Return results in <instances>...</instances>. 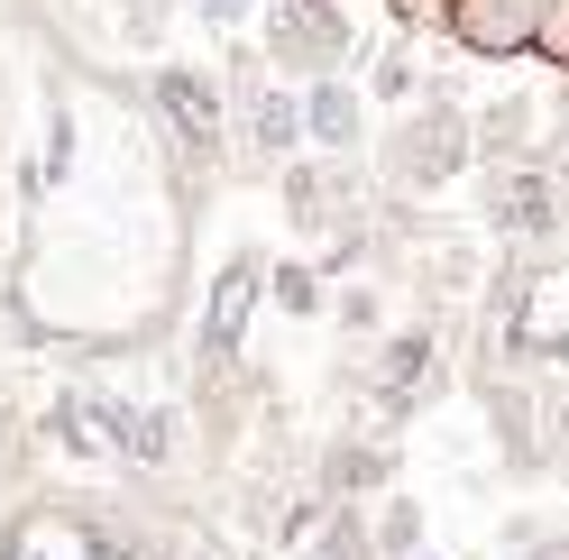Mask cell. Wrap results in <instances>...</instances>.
Returning <instances> with one entry per match:
<instances>
[{
	"label": "cell",
	"mask_w": 569,
	"mask_h": 560,
	"mask_svg": "<svg viewBox=\"0 0 569 560\" xmlns=\"http://www.w3.org/2000/svg\"><path fill=\"white\" fill-rule=\"evenodd\" d=\"M248 303H258V267H230V276H221V294H211V359H221V349H239Z\"/></svg>",
	"instance_id": "cell-1"
},
{
	"label": "cell",
	"mask_w": 569,
	"mask_h": 560,
	"mask_svg": "<svg viewBox=\"0 0 569 560\" xmlns=\"http://www.w3.org/2000/svg\"><path fill=\"white\" fill-rule=\"evenodd\" d=\"M157 101H166V120L184 129V138H211V120H221V111H211V83H202V74H166Z\"/></svg>",
	"instance_id": "cell-2"
},
{
	"label": "cell",
	"mask_w": 569,
	"mask_h": 560,
	"mask_svg": "<svg viewBox=\"0 0 569 560\" xmlns=\"http://www.w3.org/2000/svg\"><path fill=\"white\" fill-rule=\"evenodd\" d=\"M303 129H322V138H340V148H349V138H359V101H349L340 83H322V92L303 101Z\"/></svg>",
	"instance_id": "cell-3"
},
{
	"label": "cell",
	"mask_w": 569,
	"mask_h": 560,
	"mask_svg": "<svg viewBox=\"0 0 569 560\" xmlns=\"http://www.w3.org/2000/svg\"><path fill=\"white\" fill-rule=\"evenodd\" d=\"M422 359H432V340H396V349H386V377H396V387H405V377H422Z\"/></svg>",
	"instance_id": "cell-4"
},
{
	"label": "cell",
	"mask_w": 569,
	"mask_h": 560,
	"mask_svg": "<svg viewBox=\"0 0 569 560\" xmlns=\"http://www.w3.org/2000/svg\"><path fill=\"white\" fill-rule=\"evenodd\" d=\"M422 542V514L413 506H386V551H413Z\"/></svg>",
	"instance_id": "cell-5"
},
{
	"label": "cell",
	"mask_w": 569,
	"mask_h": 560,
	"mask_svg": "<svg viewBox=\"0 0 569 560\" xmlns=\"http://www.w3.org/2000/svg\"><path fill=\"white\" fill-rule=\"evenodd\" d=\"M284 138H295V111H284V101H258V148H284Z\"/></svg>",
	"instance_id": "cell-6"
},
{
	"label": "cell",
	"mask_w": 569,
	"mask_h": 560,
	"mask_svg": "<svg viewBox=\"0 0 569 560\" xmlns=\"http://www.w3.org/2000/svg\"><path fill=\"white\" fill-rule=\"evenodd\" d=\"M532 560H569V542H551V551H532Z\"/></svg>",
	"instance_id": "cell-7"
}]
</instances>
